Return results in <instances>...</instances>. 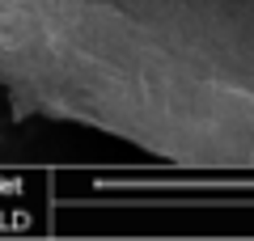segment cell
<instances>
[{
  "label": "cell",
  "mask_w": 254,
  "mask_h": 241,
  "mask_svg": "<svg viewBox=\"0 0 254 241\" xmlns=\"http://www.w3.org/2000/svg\"><path fill=\"white\" fill-rule=\"evenodd\" d=\"M51 220V182L34 170H0V237L43 233Z\"/></svg>",
  "instance_id": "6da1fadb"
}]
</instances>
